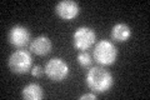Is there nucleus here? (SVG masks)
Instances as JSON below:
<instances>
[{"label": "nucleus", "instance_id": "nucleus-1", "mask_svg": "<svg viewBox=\"0 0 150 100\" xmlns=\"http://www.w3.org/2000/svg\"><path fill=\"white\" fill-rule=\"evenodd\" d=\"M86 84L94 93H106L114 84V79L105 68L91 66L86 73Z\"/></svg>", "mask_w": 150, "mask_h": 100}, {"label": "nucleus", "instance_id": "nucleus-2", "mask_svg": "<svg viewBox=\"0 0 150 100\" xmlns=\"http://www.w3.org/2000/svg\"><path fill=\"white\" fill-rule=\"evenodd\" d=\"M94 58L100 65H111L118 58V48L109 40H99L94 48Z\"/></svg>", "mask_w": 150, "mask_h": 100}, {"label": "nucleus", "instance_id": "nucleus-3", "mask_svg": "<svg viewBox=\"0 0 150 100\" xmlns=\"http://www.w3.org/2000/svg\"><path fill=\"white\" fill-rule=\"evenodd\" d=\"M9 68L15 74H26L33 68V58L31 54L25 49L15 50L9 56L8 60Z\"/></svg>", "mask_w": 150, "mask_h": 100}, {"label": "nucleus", "instance_id": "nucleus-4", "mask_svg": "<svg viewBox=\"0 0 150 100\" xmlns=\"http://www.w3.org/2000/svg\"><path fill=\"white\" fill-rule=\"evenodd\" d=\"M45 74L50 80L60 83L65 80L69 75V65L62 58H51L45 64Z\"/></svg>", "mask_w": 150, "mask_h": 100}, {"label": "nucleus", "instance_id": "nucleus-5", "mask_svg": "<svg viewBox=\"0 0 150 100\" xmlns=\"http://www.w3.org/2000/svg\"><path fill=\"white\" fill-rule=\"evenodd\" d=\"M95 40H96V33L90 26H79L73 34L74 46L80 51L90 49L95 44Z\"/></svg>", "mask_w": 150, "mask_h": 100}, {"label": "nucleus", "instance_id": "nucleus-6", "mask_svg": "<svg viewBox=\"0 0 150 100\" xmlns=\"http://www.w3.org/2000/svg\"><path fill=\"white\" fill-rule=\"evenodd\" d=\"M8 39L13 46L18 48V49H23L24 46L28 45V43L30 40V31L28 28L16 24V25L11 26V29L9 30Z\"/></svg>", "mask_w": 150, "mask_h": 100}, {"label": "nucleus", "instance_id": "nucleus-7", "mask_svg": "<svg viewBox=\"0 0 150 100\" xmlns=\"http://www.w3.org/2000/svg\"><path fill=\"white\" fill-rule=\"evenodd\" d=\"M79 11H80L79 4L74 0H62L55 5V13L64 20H71L76 18L79 15Z\"/></svg>", "mask_w": 150, "mask_h": 100}, {"label": "nucleus", "instance_id": "nucleus-8", "mask_svg": "<svg viewBox=\"0 0 150 100\" xmlns=\"http://www.w3.org/2000/svg\"><path fill=\"white\" fill-rule=\"evenodd\" d=\"M51 48H53L51 40L45 35L36 36L35 39H33L30 43V51L36 55H40V56L49 54L51 51Z\"/></svg>", "mask_w": 150, "mask_h": 100}, {"label": "nucleus", "instance_id": "nucleus-9", "mask_svg": "<svg viewBox=\"0 0 150 100\" xmlns=\"http://www.w3.org/2000/svg\"><path fill=\"white\" fill-rule=\"evenodd\" d=\"M131 36V29L128 24L125 23H118L111 28V38L112 40L123 43L126 41Z\"/></svg>", "mask_w": 150, "mask_h": 100}, {"label": "nucleus", "instance_id": "nucleus-10", "mask_svg": "<svg viewBox=\"0 0 150 100\" xmlns=\"http://www.w3.org/2000/svg\"><path fill=\"white\" fill-rule=\"evenodd\" d=\"M21 95L26 100H40L44 96V91H43V88L39 84L30 83L23 88Z\"/></svg>", "mask_w": 150, "mask_h": 100}, {"label": "nucleus", "instance_id": "nucleus-11", "mask_svg": "<svg viewBox=\"0 0 150 100\" xmlns=\"http://www.w3.org/2000/svg\"><path fill=\"white\" fill-rule=\"evenodd\" d=\"M76 59H78V63L80 64L83 68H88V66H90L91 63H93L91 56H90V54H89L86 50L79 51V53H78V56H76Z\"/></svg>", "mask_w": 150, "mask_h": 100}, {"label": "nucleus", "instance_id": "nucleus-12", "mask_svg": "<svg viewBox=\"0 0 150 100\" xmlns=\"http://www.w3.org/2000/svg\"><path fill=\"white\" fill-rule=\"evenodd\" d=\"M30 71H31V75H33V77H35V78H40L41 75L44 74V69L41 68L40 65H35V66H33Z\"/></svg>", "mask_w": 150, "mask_h": 100}, {"label": "nucleus", "instance_id": "nucleus-13", "mask_svg": "<svg viewBox=\"0 0 150 100\" xmlns=\"http://www.w3.org/2000/svg\"><path fill=\"white\" fill-rule=\"evenodd\" d=\"M98 98V95L95 93H89V94H83L79 96V99L83 100V99H96Z\"/></svg>", "mask_w": 150, "mask_h": 100}]
</instances>
